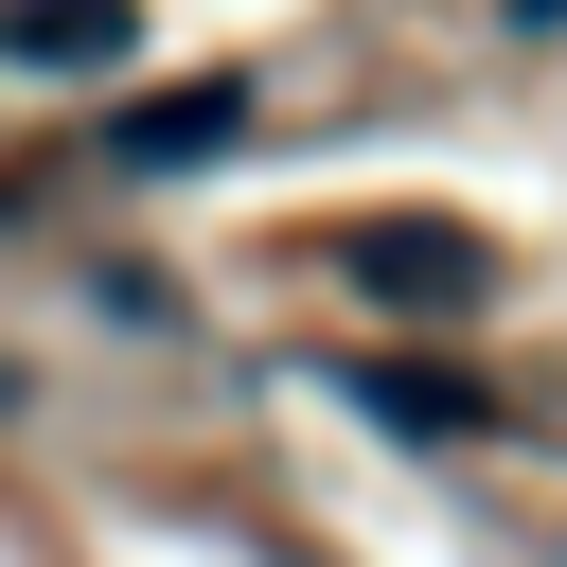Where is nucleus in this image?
Returning a JSON list of instances; mask_svg holds the SVG:
<instances>
[{"label":"nucleus","instance_id":"obj_3","mask_svg":"<svg viewBox=\"0 0 567 567\" xmlns=\"http://www.w3.org/2000/svg\"><path fill=\"white\" fill-rule=\"evenodd\" d=\"M337 390H354L390 443H496V390H478V372H425V354H337Z\"/></svg>","mask_w":567,"mask_h":567},{"label":"nucleus","instance_id":"obj_2","mask_svg":"<svg viewBox=\"0 0 567 567\" xmlns=\"http://www.w3.org/2000/svg\"><path fill=\"white\" fill-rule=\"evenodd\" d=\"M248 124H266L248 71H177V89H124V106L89 124V159H106V177H213Z\"/></svg>","mask_w":567,"mask_h":567},{"label":"nucleus","instance_id":"obj_4","mask_svg":"<svg viewBox=\"0 0 567 567\" xmlns=\"http://www.w3.org/2000/svg\"><path fill=\"white\" fill-rule=\"evenodd\" d=\"M0 71H142V0H0Z\"/></svg>","mask_w":567,"mask_h":567},{"label":"nucleus","instance_id":"obj_1","mask_svg":"<svg viewBox=\"0 0 567 567\" xmlns=\"http://www.w3.org/2000/svg\"><path fill=\"white\" fill-rule=\"evenodd\" d=\"M301 266H337V284L390 301V319H496V284H514V248H496L478 213H319Z\"/></svg>","mask_w":567,"mask_h":567},{"label":"nucleus","instance_id":"obj_5","mask_svg":"<svg viewBox=\"0 0 567 567\" xmlns=\"http://www.w3.org/2000/svg\"><path fill=\"white\" fill-rule=\"evenodd\" d=\"M0 408H18V354H0Z\"/></svg>","mask_w":567,"mask_h":567}]
</instances>
